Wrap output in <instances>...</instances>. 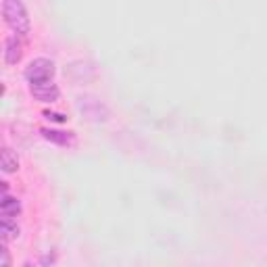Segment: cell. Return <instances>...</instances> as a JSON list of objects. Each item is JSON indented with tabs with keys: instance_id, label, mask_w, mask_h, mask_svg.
Segmentation results:
<instances>
[{
	"instance_id": "cell-3",
	"label": "cell",
	"mask_w": 267,
	"mask_h": 267,
	"mask_svg": "<svg viewBox=\"0 0 267 267\" xmlns=\"http://www.w3.org/2000/svg\"><path fill=\"white\" fill-rule=\"evenodd\" d=\"M77 109L81 111V115L86 119H90V121H107L109 119V109L92 96H79L77 98Z\"/></svg>"
},
{
	"instance_id": "cell-4",
	"label": "cell",
	"mask_w": 267,
	"mask_h": 267,
	"mask_svg": "<svg viewBox=\"0 0 267 267\" xmlns=\"http://www.w3.org/2000/svg\"><path fill=\"white\" fill-rule=\"evenodd\" d=\"M30 92L40 103H57L59 96H61L57 83H52V79L40 81V83H30Z\"/></svg>"
},
{
	"instance_id": "cell-9",
	"label": "cell",
	"mask_w": 267,
	"mask_h": 267,
	"mask_svg": "<svg viewBox=\"0 0 267 267\" xmlns=\"http://www.w3.org/2000/svg\"><path fill=\"white\" fill-rule=\"evenodd\" d=\"M0 234H3V240H13V238L19 236V228H17V223L13 221V217L3 215V223H0Z\"/></svg>"
},
{
	"instance_id": "cell-2",
	"label": "cell",
	"mask_w": 267,
	"mask_h": 267,
	"mask_svg": "<svg viewBox=\"0 0 267 267\" xmlns=\"http://www.w3.org/2000/svg\"><path fill=\"white\" fill-rule=\"evenodd\" d=\"M54 77V63L50 59H34L30 65L25 67V79L30 83H40L48 81Z\"/></svg>"
},
{
	"instance_id": "cell-8",
	"label": "cell",
	"mask_w": 267,
	"mask_h": 267,
	"mask_svg": "<svg viewBox=\"0 0 267 267\" xmlns=\"http://www.w3.org/2000/svg\"><path fill=\"white\" fill-rule=\"evenodd\" d=\"M0 159H3V171L5 173H13L19 169V159L17 154L13 152L11 148H3V152H0Z\"/></svg>"
},
{
	"instance_id": "cell-11",
	"label": "cell",
	"mask_w": 267,
	"mask_h": 267,
	"mask_svg": "<svg viewBox=\"0 0 267 267\" xmlns=\"http://www.w3.org/2000/svg\"><path fill=\"white\" fill-rule=\"evenodd\" d=\"M44 117L50 119V121H57V123H65V121H67L65 115H61V113H52V111H44Z\"/></svg>"
},
{
	"instance_id": "cell-1",
	"label": "cell",
	"mask_w": 267,
	"mask_h": 267,
	"mask_svg": "<svg viewBox=\"0 0 267 267\" xmlns=\"http://www.w3.org/2000/svg\"><path fill=\"white\" fill-rule=\"evenodd\" d=\"M3 17H5L7 25L17 36L30 34V17H27V11H25L21 0H5L3 3Z\"/></svg>"
},
{
	"instance_id": "cell-10",
	"label": "cell",
	"mask_w": 267,
	"mask_h": 267,
	"mask_svg": "<svg viewBox=\"0 0 267 267\" xmlns=\"http://www.w3.org/2000/svg\"><path fill=\"white\" fill-rule=\"evenodd\" d=\"M9 265H11V257L7 250V240H3V244H0V267H9Z\"/></svg>"
},
{
	"instance_id": "cell-6",
	"label": "cell",
	"mask_w": 267,
	"mask_h": 267,
	"mask_svg": "<svg viewBox=\"0 0 267 267\" xmlns=\"http://www.w3.org/2000/svg\"><path fill=\"white\" fill-rule=\"evenodd\" d=\"M40 134L44 136L48 142H54V144H59V146H71V144H75V134L73 132H59V130L42 128Z\"/></svg>"
},
{
	"instance_id": "cell-5",
	"label": "cell",
	"mask_w": 267,
	"mask_h": 267,
	"mask_svg": "<svg viewBox=\"0 0 267 267\" xmlns=\"http://www.w3.org/2000/svg\"><path fill=\"white\" fill-rule=\"evenodd\" d=\"M23 57V44L17 40V36H9L5 42V61L7 65H17Z\"/></svg>"
},
{
	"instance_id": "cell-7",
	"label": "cell",
	"mask_w": 267,
	"mask_h": 267,
	"mask_svg": "<svg viewBox=\"0 0 267 267\" xmlns=\"http://www.w3.org/2000/svg\"><path fill=\"white\" fill-rule=\"evenodd\" d=\"M0 213L7 217H17L21 213V203L17 199H13L9 194H3V201H0Z\"/></svg>"
}]
</instances>
